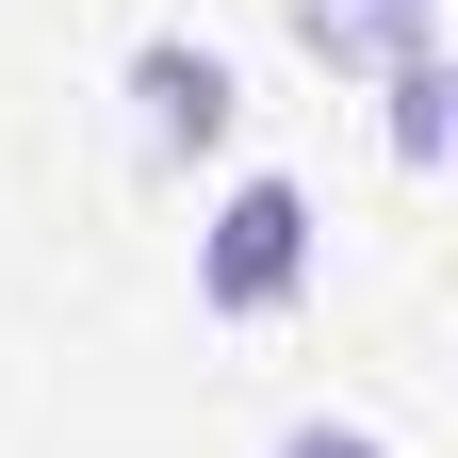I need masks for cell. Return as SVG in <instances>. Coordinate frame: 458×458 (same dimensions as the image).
Listing matches in <instances>:
<instances>
[{
  "instance_id": "2",
  "label": "cell",
  "mask_w": 458,
  "mask_h": 458,
  "mask_svg": "<svg viewBox=\"0 0 458 458\" xmlns=\"http://www.w3.org/2000/svg\"><path fill=\"white\" fill-rule=\"evenodd\" d=\"M229 114H246L229 49H197V33H148V49H131V131H148V164H197V148H229Z\"/></svg>"
},
{
  "instance_id": "4",
  "label": "cell",
  "mask_w": 458,
  "mask_h": 458,
  "mask_svg": "<svg viewBox=\"0 0 458 458\" xmlns=\"http://www.w3.org/2000/svg\"><path fill=\"white\" fill-rule=\"evenodd\" d=\"M262 458H393V442H377V426H327V410H311V426H278Z\"/></svg>"
},
{
  "instance_id": "1",
  "label": "cell",
  "mask_w": 458,
  "mask_h": 458,
  "mask_svg": "<svg viewBox=\"0 0 458 458\" xmlns=\"http://www.w3.org/2000/svg\"><path fill=\"white\" fill-rule=\"evenodd\" d=\"M311 262H327V229H311L295 181H229L213 229H197V295H213L229 327H278V311L311 295Z\"/></svg>"
},
{
  "instance_id": "5",
  "label": "cell",
  "mask_w": 458,
  "mask_h": 458,
  "mask_svg": "<svg viewBox=\"0 0 458 458\" xmlns=\"http://www.w3.org/2000/svg\"><path fill=\"white\" fill-rule=\"evenodd\" d=\"M360 17H377V33H393V49H410V33H426V17H442V0H360Z\"/></svg>"
},
{
  "instance_id": "3",
  "label": "cell",
  "mask_w": 458,
  "mask_h": 458,
  "mask_svg": "<svg viewBox=\"0 0 458 458\" xmlns=\"http://www.w3.org/2000/svg\"><path fill=\"white\" fill-rule=\"evenodd\" d=\"M377 98H393V148H410V164H442V98H458V82H442V49H426V33L377 66Z\"/></svg>"
}]
</instances>
